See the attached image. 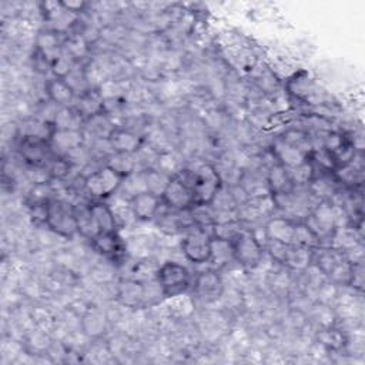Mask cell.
Here are the masks:
<instances>
[{"mask_svg":"<svg viewBox=\"0 0 365 365\" xmlns=\"http://www.w3.org/2000/svg\"><path fill=\"white\" fill-rule=\"evenodd\" d=\"M76 107L86 119H89L105 112V102L97 89H90L85 95L79 96V105H76Z\"/></svg>","mask_w":365,"mask_h":365,"instance_id":"obj_27","label":"cell"},{"mask_svg":"<svg viewBox=\"0 0 365 365\" xmlns=\"http://www.w3.org/2000/svg\"><path fill=\"white\" fill-rule=\"evenodd\" d=\"M156 281L160 284L166 300L186 294L191 284V274L187 267L176 261L163 263L156 271Z\"/></svg>","mask_w":365,"mask_h":365,"instance_id":"obj_1","label":"cell"},{"mask_svg":"<svg viewBox=\"0 0 365 365\" xmlns=\"http://www.w3.org/2000/svg\"><path fill=\"white\" fill-rule=\"evenodd\" d=\"M59 33L56 32H51V31H46V32H41L38 39H36V43H38V49L39 52L45 56V58H51L52 55L56 53V51L59 49Z\"/></svg>","mask_w":365,"mask_h":365,"instance_id":"obj_39","label":"cell"},{"mask_svg":"<svg viewBox=\"0 0 365 365\" xmlns=\"http://www.w3.org/2000/svg\"><path fill=\"white\" fill-rule=\"evenodd\" d=\"M46 93H48L49 100L53 105H56L58 107L72 106L73 100L76 99L73 89L68 85V82L65 79H60V78H55L48 82Z\"/></svg>","mask_w":365,"mask_h":365,"instance_id":"obj_18","label":"cell"},{"mask_svg":"<svg viewBox=\"0 0 365 365\" xmlns=\"http://www.w3.org/2000/svg\"><path fill=\"white\" fill-rule=\"evenodd\" d=\"M223 186V180L217 167L203 164L196 170V181L193 186L196 204H211L216 194Z\"/></svg>","mask_w":365,"mask_h":365,"instance_id":"obj_7","label":"cell"},{"mask_svg":"<svg viewBox=\"0 0 365 365\" xmlns=\"http://www.w3.org/2000/svg\"><path fill=\"white\" fill-rule=\"evenodd\" d=\"M295 224L297 223L290 217L274 216L267 220V223L264 226V233L268 240L290 245V244H292Z\"/></svg>","mask_w":365,"mask_h":365,"instance_id":"obj_14","label":"cell"},{"mask_svg":"<svg viewBox=\"0 0 365 365\" xmlns=\"http://www.w3.org/2000/svg\"><path fill=\"white\" fill-rule=\"evenodd\" d=\"M194 294L203 302H214L224 294V281L216 270L203 271L194 281Z\"/></svg>","mask_w":365,"mask_h":365,"instance_id":"obj_10","label":"cell"},{"mask_svg":"<svg viewBox=\"0 0 365 365\" xmlns=\"http://www.w3.org/2000/svg\"><path fill=\"white\" fill-rule=\"evenodd\" d=\"M144 176H146L147 191H150L159 197H162L169 181L171 180V176L169 173H166L163 170H156V169H146Z\"/></svg>","mask_w":365,"mask_h":365,"instance_id":"obj_33","label":"cell"},{"mask_svg":"<svg viewBox=\"0 0 365 365\" xmlns=\"http://www.w3.org/2000/svg\"><path fill=\"white\" fill-rule=\"evenodd\" d=\"M287 171H288L290 180H291L294 187H297V186H308L311 183V180L314 179L315 173H317L315 167H314V164L311 163L310 159H307L300 166L287 169Z\"/></svg>","mask_w":365,"mask_h":365,"instance_id":"obj_35","label":"cell"},{"mask_svg":"<svg viewBox=\"0 0 365 365\" xmlns=\"http://www.w3.org/2000/svg\"><path fill=\"white\" fill-rule=\"evenodd\" d=\"M56 190L51 183H41V184H33L28 194V206L29 204H49L55 196Z\"/></svg>","mask_w":365,"mask_h":365,"instance_id":"obj_37","label":"cell"},{"mask_svg":"<svg viewBox=\"0 0 365 365\" xmlns=\"http://www.w3.org/2000/svg\"><path fill=\"white\" fill-rule=\"evenodd\" d=\"M122 181L123 177L105 164L85 177L83 189L92 199L106 200L117 193Z\"/></svg>","mask_w":365,"mask_h":365,"instance_id":"obj_4","label":"cell"},{"mask_svg":"<svg viewBox=\"0 0 365 365\" xmlns=\"http://www.w3.org/2000/svg\"><path fill=\"white\" fill-rule=\"evenodd\" d=\"M75 210H76V220H78V228H79V233L92 240L97 233H99V228L92 217V213H90V203L89 204H75Z\"/></svg>","mask_w":365,"mask_h":365,"instance_id":"obj_28","label":"cell"},{"mask_svg":"<svg viewBox=\"0 0 365 365\" xmlns=\"http://www.w3.org/2000/svg\"><path fill=\"white\" fill-rule=\"evenodd\" d=\"M314 250L290 244L282 260V264L292 271H305L312 264Z\"/></svg>","mask_w":365,"mask_h":365,"instance_id":"obj_23","label":"cell"},{"mask_svg":"<svg viewBox=\"0 0 365 365\" xmlns=\"http://www.w3.org/2000/svg\"><path fill=\"white\" fill-rule=\"evenodd\" d=\"M133 213L140 221H150L160 213V207L163 206L162 199L150 191H143L134 196L130 200Z\"/></svg>","mask_w":365,"mask_h":365,"instance_id":"obj_15","label":"cell"},{"mask_svg":"<svg viewBox=\"0 0 365 365\" xmlns=\"http://www.w3.org/2000/svg\"><path fill=\"white\" fill-rule=\"evenodd\" d=\"M107 317L103 311L88 308L82 317V331L89 338H99L107 331Z\"/></svg>","mask_w":365,"mask_h":365,"instance_id":"obj_20","label":"cell"},{"mask_svg":"<svg viewBox=\"0 0 365 365\" xmlns=\"http://www.w3.org/2000/svg\"><path fill=\"white\" fill-rule=\"evenodd\" d=\"M137 157L136 154L132 153H113L107 157L106 166H109L110 169H113L120 177H127L130 174H133L134 171H137Z\"/></svg>","mask_w":365,"mask_h":365,"instance_id":"obj_26","label":"cell"},{"mask_svg":"<svg viewBox=\"0 0 365 365\" xmlns=\"http://www.w3.org/2000/svg\"><path fill=\"white\" fill-rule=\"evenodd\" d=\"M317 342L321 344L327 351H339L345 347L347 338L342 331L329 327V328H321L317 334Z\"/></svg>","mask_w":365,"mask_h":365,"instance_id":"obj_30","label":"cell"},{"mask_svg":"<svg viewBox=\"0 0 365 365\" xmlns=\"http://www.w3.org/2000/svg\"><path fill=\"white\" fill-rule=\"evenodd\" d=\"M190 214L194 227L199 228H213L217 220V211L211 204H194L190 208Z\"/></svg>","mask_w":365,"mask_h":365,"instance_id":"obj_29","label":"cell"},{"mask_svg":"<svg viewBox=\"0 0 365 365\" xmlns=\"http://www.w3.org/2000/svg\"><path fill=\"white\" fill-rule=\"evenodd\" d=\"M275 200L273 194L260 196V197H250L244 204L237 208V216L241 223L255 221L263 217L270 216L275 210Z\"/></svg>","mask_w":365,"mask_h":365,"instance_id":"obj_12","label":"cell"},{"mask_svg":"<svg viewBox=\"0 0 365 365\" xmlns=\"http://www.w3.org/2000/svg\"><path fill=\"white\" fill-rule=\"evenodd\" d=\"M348 287L362 291L364 288V264L362 263L352 264V274H351V281Z\"/></svg>","mask_w":365,"mask_h":365,"instance_id":"obj_43","label":"cell"},{"mask_svg":"<svg viewBox=\"0 0 365 365\" xmlns=\"http://www.w3.org/2000/svg\"><path fill=\"white\" fill-rule=\"evenodd\" d=\"M68 52L70 53L72 59H78V58L83 56V53L86 52V45L80 38L73 39L68 43Z\"/></svg>","mask_w":365,"mask_h":365,"instance_id":"obj_44","label":"cell"},{"mask_svg":"<svg viewBox=\"0 0 365 365\" xmlns=\"http://www.w3.org/2000/svg\"><path fill=\"white\" fill-rule=\"evenodd\" d=\"M169 300H170L169 308L176 317H187L193 312L194 304H193L190 297H187L184 294H180V295H176V297L169 298Z\"/></svg>","mask_w":365,"mask_h":365,"instance_id":"obj_41","label":"cell"},{"mask_svg":"<svg viewBox=\"0 0 365 365\" xmlns=\"http://www.w3.org/2000/svg\"><path fill=\"white\" fill-rule=\"evenodd\" d=\"M92 217L99 228V231H117V221L113 213L112 206L105 203L103 200H96L90 203Z\"/></svg>","mask_w":365,"mask_h":365,"instance_id":"obj_22","label":"cell"},{"mask_svg":"<svg viewBox=\"0 0 365 365\" xmlns=\"http://www.w3.org/2000/svg\"><path fill=\"white\" fill-rule=\"evenodd\" d=\"M28 344L32 349V352L38 354V355H42L45 352L49 351V348L52 347V339H51V335L48 334V331L45 329H36L28 339Z\"/></svg>","mask_w":365,"mask_h":365,"instance_id":"obj_40","label":"cell"},{"mask_svg":"<svg viewBox=\"0 0 365 365\" xmlns=\"http://www.w3.org/2000/svg\"><path fill=\"white\" fill-rule=\"evenodd\" d=\"M231 247H233L234 261L241 267L247 270H254L263 263L265 251L254 231L244 228L231 241Z\"/></svg>","mask_w":365,"mask_h":365,"instance_id":"obj_3","label":"cell"},{"mask_svg":"<svg viewBox=\"0 0 365 365\" xmlns=\"http://www.w3.org/2000/svg\"><path fill=\"white\" fill-rule=\"evenodd\" d=\"M48 170L49 174L52 177V180H58V181H63L69 177L73 163L63 156H53V159L48 163Z\"/></svg>","mask_w":365,"mask_h":365,"instance_id":"obj_38","label":"cell"},{"mask_svg":"<svg viewBox=\"0 0 365 365\" xmlns=\"http://www.w3.org/2000/svg\"><path fill=\"white\" fill-rule=\"evenodd\" d=\"M308 154L310 153L285 143L282 139H278L273 146V156L275 157L277 163L285 169L300 166L308 159Z\"/></svg>","mask_w":365,"mask_h":365,"instance_id":"obj_16","label":"cell"},{"mask_svg":"<svg viewBox=\"0 0 365 365\" xmlns=\"http://www.w3.org/2000/svg\"><path fill=\"white\" fill-rule=\"evenodd\" d=\"M52 152H56L58 156L68 157L73 152L82 149L85 143L83 130H56L51 136Z\"/></svg>","mask_w":365,"mask_h":365,"instance_id":"obj_13","label":"cell"},{"mask_svg":"<svg viewBox=\"0 0 365 365\" xmlns=\"http://www.w3.org/2000/svg\"><path fill=\"white\" fill-rule=\"evenodd\" d=\"M93 248L112 261H119L126 254V245L117 231H99L92 238Z\"/></svg>","mask_w":365,"mask_h":365,"instance_id":"obj_11","label":"cell"},{"mask_svg":"<svg viewBox=\"0 0 365 365\" xmlns=\"http://www.w3.org/2000/svg\"><path fill=\"white\" fill-rule=\"evenodd\" d=\"M352 274V264L348 263L344 257L335 264V267L331 270V273L327 275L328 281L332 282L337 287H348L351 281Z\"/></svg>","mask_w":365,"mask_h":365,"instance_id":"obj_36","label":"cell"},{"mask_svg":"<svg viewBox=\"0 0 365 365\" xmlns=\"http://www.w3.org/2000/svg\"><path fill=\"white\" fill-rule=\"evenodd\" d=\"M292 244L301 245V247H305L310 250H317V248L322 247V241L304 221H300L295 224Z\"/></svg>","mask_w":365,"mask_h":365,"instance_id":"obj_31","label":"cell"},{"mask_svg":"<svg viewBox=\"0 0 365 365\" xmlns=\"http://www.w3.org/2000/svg\"><path fill=\"white\" fill-rule=\"evenodd\" d=\"M285 89L294 99L301 103H310L314 106L327 105L324 92L319 90L314 78L305 70L292 73L287 80Z\"/></svg>","mask_w":365,"mask_h":365,"instance_id":"obj_5","label":"cell"},{"mask_svg":"<svg viewBox=\"0 0 365 365\" xmlns=\"http://www.w3.org/2000/svg\"><path fill=\"white\" fill-rule=\"evenodd\" d=\"M19 152L29 166H48L53 159L49 140L36 136H23L19 144Z\"/></svg>","mask_w":365,"mask_h":365,"instance_id":"obj_9","label":"cell"},{"mask_svg":"<svg viewBox=\"0 0 365 365\" xmlns=\"http://www.w3.org/2000/svg\"><path fill=\"white\" fill-rule=\"evenodd\" d=\"M230 261H234L233 255V247L230 241L213 238L211 243V258L208 263L214 264L216 267L227 265Z\"/></svg>","mask_w":365,"mask_h":365,"instance_id":"obj_34","label":"cell"},{"mask_svg":"<svg viewBox=\"0 0 365 365\" xmlns=\"http://www.w3.org/2000/svg\"><path fill=\"white\" fill-rule=\"evenodd\" d=\"M270 193L273 196H280V194H287L290 191H292L294 186L290 180L288 171L285 167H282L281 164H274L268 169V173L265 176Z\"/></svg>","mask_w":365,"mask_h":365,"instance_id":"obj_24","label":"cell"},{"mask_svg":"<svg viewBox=\"0 0 365 365\" xmlns=\"http://www.w3.org/2000/svg\"><path fill=\"white\" fill-rule=\"evenodd\" d=\"M46 226L60 237L73 238L79 233L75 204L63 199H53L49 203Z\"/></svg>","mask_w":365,"mask_h":365,"instance_id":"obj_2","label":"cell"},{"mask_svg":"<svg viewBox=\"0 0 365 365\" xmlns=\"http://www.w3.org/2000/svg\"><path fill=\"white\" fill-rule=\"evenodd\" d=\"M109 143L115 153L136 154L142 147L140 137L136 133L130 130H123V129H116L109 137Z\"/></svg>","mask_w":365,"mask_h":365,"instance_id":"obj_21","label":"cell"},{"mask_svg":"<svg viewBox=\"0 0 365 365\" xmlns=\"http://www.w3.org/2000/svg\"><path fill=\"white\" fill-rule=\"evenodd\" d=\"M86 117L76 106L58 107L53 119L56 130H83Z\"/></svg>","mask_w":365,"mask_h":365,"instance_id":"obj_17","label":"cell"},{"mask_svg":"<svg viewBox=\"0 0 365 365\" xmlns=\"http://www.w3.org/2000/svg\"><path fill=\"white\" fill-rule=\"evenodd\" d=\"M243 230H244L243 223L238 218H234V220L216 223L211 228V234H213V238H218V240L231 243Z\"/></svg>","mask_w":365,"mask_h":365,"instance_id":"obj_32","label":"cell"},{"mask_svg":"<svg viewBox=\"0 0 365 365\" xmlns=\"http://www.w3.org/2000/svg\"><path fill=\"white\" fill-rule=\"evenodd\" d=\"M49 204H29V217L36 226L48 224Z\"/></svg>","mask_w":365,"mask_h":365,"instance_id":"obj_42","label":"cell"},{"mask_svg":"<svg viewBox=\"0 0 365 365\" xmlns=\"http://www.w3.org/2000/svg\"><path fill=\"white\" fill-rule=\"evenodd\" d=\"M211 243L213 234L206 228L194 227L181 240L180 248L187 261L193 264H206L211 258Z\"/></svg>","mask_w":365,"mask_h":365,"instance_id":"obj_6","label":"cell"},{"mask_svg":"<svg viewBox=\"0 0 365 365\" xmlns=\"http://www.w3.org/2000/svg\"><path fill=\"white\" fill-rule=\"evenodd\" d=\"M160 199L163 206L173 211L190 210L196 204L193 190L176 177H171Z\"/></svg>","mask_w":365,"mask_h":365,"instance_id":"obj_8","label":"cell"},{"mask_svg":"<svg viewBox=\"0 0 365 365\" xmlns=\"http://www.w3.org/2000/svg\"><path fill=\"white\" fill-rule=\"evenodd\" d=\"M143 282L139 280H127L120 282L116 291V298L129 308L143 307Z\"/></svg>","mask_w":365,"mask_h":365,"instance_id":"obj_19","label":"cell"},{"mask_svg":"<svg viewBox=\"0 0 365 365\" xmlns=\"http://www.w3.org/2000/svg\"><path fill=\"white\" fill-rule=\"evenodd\" d=\"M116 129L117 127L113 125L109 115L105 112L86 119L85 127H83V130H86L89 134H92L93 139H96V140L109 139Z\"/></svg>","mask_w":365,"mask_h":365,"instance_id":"obj_25","label":"cell"},{"mask_svg":"<svg viewBox=\"0 0 365 365\" xmlns=\"http://www.w3.org/2000/svg\"><path fill=\"white\" fill-rule=\"evenodd\" d=\"M62 5L65 8V11L72 14V15H78V14L83 12L88 6L86 2H66V0H65V2H62Z\"/></svg>","mask_w":365,"mask_h":365,"instance_id":"obj_45","label":"cell"}]
</instances>
